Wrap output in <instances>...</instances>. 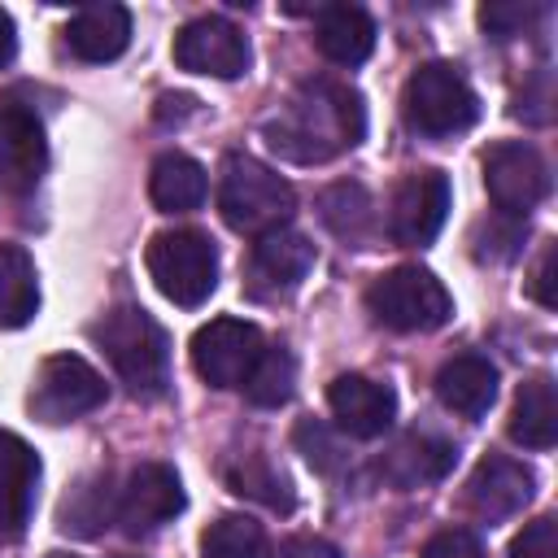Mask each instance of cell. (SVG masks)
I'll list each match as a JSON object with an SVG mask.
<instances>
[{
  "instance_id": "obj_1",
  "label": "cell",
  "mask_w": 558,
  "mask_h": 558,
  "mask_svg": "<svg viewBox=\"0 0 558 558\" xmlns=\"http://www.w3.org/2000/svg\"><path fill=\"white\" fill-rule=\"evenodd\" d=\"M270 153L318 166L340 157L344 148H357L366 135V105L362 96L340 78H305L262 126Z\"/></svg>"
},
{
  "instance_id": "obj_2",
  "label": "cell",
  "mask_w": 558,
  "mask_h": 558,
  "mask_svg": "<svg viewBox=\"0 0 558 558\" xmlns=\"http://www.w3.org/2000/svg\"><path fill=\"white\" fill-rule=\"evenodd\" d=\"M92 340L118 371V379L135 397H161L170 384V340L161 323L140 305H113L96 327Z\"/></svg>"
},
{
  "instance_id": "obj_3",
  "label": "cell",
  "mask_w": 558,
  "mask_h": 558,
  "mask_svg": "<svg viewBox=\"0 0 558 558\" xmlns=\"http://www.w3.org/2000/svg\"><path fill=\"white\" fill-rule=\"evenodd\" d=\"M218 209H222L231 231L266 235V231L288 227L296 196L279 170H270L266 161H257L248 153H231L222 161V174H218Z\"/></svg>"
},
{
  "instance_id": "obj_4",
  "label": "cell",
  "mask_w": 558,
  "mask_h": 558,
  "mask_svg": "<svg viewBox=\"0 0 558 558\" xmlns=\"http://www.w3.org/2000/svg\"><path fill=\"white\" fill-rule=\"evenodd\" d=\"M144 262H148L157 292L183 310L205 305L209 292L218 288V248L205 231H192V227L161 231V235H153Z\"/></svg>"
},
{
  "instance_id": "obj_5",
  "label": "cell",
  "mask_w": 558,
  "mask_h": 558,
  "mask_svg": "<svg viewBox=\"0 0 558 558\" xmlns=\"http://www.w3.org/2000/svg\"><path fill=\"white\" fill-rule=\"evenodd\" d=\"M401 109H405V122L418 135L440 140V135L466 131L480 118V96H475V87L466 83V74L458 65L432 61V65H418L410 74Z\"/></svg>"
},
{
  "instance_id": "obj_6",
  "label": "cell",
  "mask_w": 558,
  "mask_h": 558,
  "mask_svg": "<svg viewBox=\"0 0 558 558\" xmlns=\"http://www.w3.org/2000/svg\"><path fill=\"white\" fill-rule=\"evenodd\" d=\"M366 310L392 331H436L453 314L449 288L423 266H392L366 288Z\"/></svg>"
},
{
  "instance_id": "obj_7",
  "label": "cell",
  "mask_w": 558,
  "mask_h": 558,
  "mask_svg": "<svg viewBox=\"0 0 558 558\" xmlns=\"http://www.w3.org/2000/svg\"><path fill=\"white\" fill-rule=\"evenodd\" d=\"M26 405L44 423L83 418L96 405H105V375L87 357H78V353H52V357L39 362Z\"/></svg>"
},
{
  "instance_id": "obj_8",
  "label": "cell",
  "mask_w": 558,
  "mask_h": 558,
  "mask_svg": "<svg viewBox=\"0 0 558 558\" xmlns=\"http://www.w3.org/2000/svg\"><path fill=\"white\" fill-rule=\"evenodd\" d=\"M266 340L257 323L244 318H209L192 336V366L209 388H244L248 371L257 366Z\"/></svg>"
},
{
  "instance_id": "obj_9",
  "label": "cell",
  "mask_w": 558,
  "mask_h": 558,
  "mask_svg": "<svg viewBox=\"0 0 558 558\" xmlns=\"http://www.w3.org/2000/svg\"><path fill=\"white\" fill-rule=\"evenodd\" d=\"M484 187L501 214L523 218L532 205L549 192V166L545 157L523 140H501L484 153Z\"/></svg>"
},
{
  "instance_id": "obj_10",
  "label": "cell",
  "mask_w": 558,
  "mask_h": 558,
  "mask_svg": "<svg viewBox=\"0 0 558 558\" xmlns=\"http://www.w3.org/2000/svg\"><path fill=\"white\" fill-rule=\"evenodd\" d=\"M449 179L440 170H414L397 183L392 192V209H388V235L397 244H410V248H423L440 235L445 218H449Z\"/></svg>"
},
{
  "instance_id": "obj_11",
  "label": "cell",
  "mask_w": 558,
  "mask_h": 558,
  "mask_svg": "<svg viewBox=\"0 0 558 558\" xmlns=\"http://www.w3.org/2000/svg\"><path fill=\"white\" fill-rule=\"evenodd\" d=\"M187 506L183 497V484L174 475V466L166 462H140L126 484L118 488V523L126 536H144V532H157L161 523H170L179 510Z\"/></svg>"
},
{
  "instance_id": "obj_12",
  "label": "cell",
  "mask_w": 558,
  "mask_h": 558,
  "mask_svg": "<svg viewBox=\"0 0 558 558\" xmlns=\"http://www.w3.org/2000/svg\"><path fill=\"white\" fill-rule=\"evenodd\" d=\"M174 65L209 78H240L248 70V39L227 17H196L174 35Z\"/></svg>"
},
{
  "instance_id": "obj_13",
  "label": "cell",
  "mask_w": 558,
  "mask_h": 558,
  "mask_svg": "<svg viewBox=\"0 0 558 558\" xmlns=\"http://www.w3.org/2000/svg\"><path fill=\"white\" fill-rule=\"evenodd\" d=\"M48 166V140L35 109L0 100V192H31Z\"/></svg>"
},
{
  "instance_id": "obj_14",
  "label": "cell",
  "mask_w": 558,
  "mask_h": 558,
  "mask_svg": "<svg viewBox=\"0 0 558 558\" xmlns=\"http://www.w3.org/2000/svg\"><path fill=\"white\" fill-rule=\"evenodd\" d=\"M310 266H314V244L301 231L292 227L266 231L248 253V288L257 296H288L292 288H301Z\"/></svg>"
},
{
  "instance_id": "obj_15",
  "label": "cell",
  "mask_w": 558,
  "mask_h": 558,
  "mask_svg": "<svg viewBox=\"0 0 558 558\" xmlns=\"http://www.w3.org/2000/svg\"><path fill=\"white\" fill-rule=\"evenodd\" d=\"M327 405H331V418L344 436H357V440H375L392 427L397 418V392L379 379H366V375H340L331 379L327 388Z\"/></svg>"
},
{
  "instance_id": "obj_16",
  "label": "cell",
  "mask_w": 558,
  "mask_h": 558,
  "mask_svg": "<svg viewBox=\"0 0 558 558\" xmlns=\"http://www.w3.org/2000/svg\"><path fill=\"white\" fill-rule=\"evenodd\" d=\"M532 488H536V480H532V471L523 462L493 453V458H484L471 471V480H466V506H471V514L497 523V519L519 514L532 501Z\"/></svg>"
},
{
  "instance_id": "obj_17",
  "label": "cell",
  "mask_w": 558,
  "mask_h": 558,
  "mask_svg": "<svg viewBox=\"0 0 558 558\" xmlns=\"http://www.w3.org/2000/svg\"><path fill=\"white\" fill-rule=\"evenodd\" d=\"M35 488H39L35 449L0 427V536H22L35 510Z\"/></svg>"
},
{
  "instance_id": "obj_18",
  "label": "cell",
  "mask_w": 558,
  "mask_h": 558,
  "mask_svg": "<svg viewBox=\"0 0 558 558\" xmlns=\"http://www.w3.org/2000/svg\"><path fill=\"white\" fill-rule=\"evenodd\" d=\"M449 466H453V445L440 440V436H427V432L401 436V440L388 445L384 458H379V475H384L392 488H401V493L445 480Z\"/></svg>"
},
{
  "instance_id": "obj_19",
  "label": "cell",
  "mask_w": 558,
  "mask_h": 558,
  "mask_svg": "<svg viewBox=\"0 0 558 558\" xmlns=\"http://www.w3.org/2000/svg\"><path fill=\"white\" fill-rule=\"evenodd\" d=\"M436 397L462 414V418H480L488 414V405L497 401V366L480 353H462V357H449L440 371H436Z\"/></svg>"
},
{
  "instance_id": "obj_20",
  "label": "cell",
  "mask_w": 558,
  "mask_h": 558,
  "mask_svg": "<svg viewBox=\"0 0 558 558\" xmlns=\"http://www.w3.org/2000/svg\"><path fill=\"white\" fill-rule=\"evenodd\" d=\"M65 44L83 61H96V65L100 61H113L131 44V13L122 4H87V9H78L70 17Z\"/></svg>"
},
{
  "instance_id": "obj_21",
  "label": "cell",
  "mask_w": 558,
  "mask_h": 558,
  "mask_svg": "<svg viewBox=\"0 0 558 558\" xmlns=\"http://www.w3.org/2000/svg\"><path fill=\"white\" fill-rule=\"evenodd\" d=\"M314 44L336 65H357L375 48V22L357 4H327L314 22Z\"/></svg>"
},
{
  "instance_id": "obj_22",
  "label": "cell",
  "mask_w": 558,
  "mask_h": 558,
  "mask_svg": "<svg viewBox=\"0 0 558 558\" xmlns=\"http://www.w3.org/2000/svg\"><path fill=\"white\" fill-rule=\"evenodd\" d=\"M209 192V179L201 170V161L183 157V153H161L153 161V174H148V196L161 214H187L205 201Z\"/></svg>"
},
{
  "instance_id": "obj_23",
  "label": "cell",
  "mask_w": 558,
  "mask_h": 558,
  "mask_svg": "<svg viewBox=\"0 0 558 558\" xmlns=\"http://www.w3.org/2000/svg\"><path fill=\"white\" fill-rule=\"evenodd\" d=\"M510 436L523 449H549L558 440V397H554L549 375H536L519 388L514 410H510Z\"/></svg>"
},
{
  "instance_id": "obj_24",
  "label": "cell",
  "mask_w": 558,
  "mask_h": 558,
  "mask_svg": "<svg viewBox=\"0 0 558 558\" xmlns=\"http://www.w3.org/2000/svg\"><path fill=\"white\" fill-rule=\"evenodd\" d=\"M39 310V275L22 244H0V327H26Z\"/></svg>"
},
{
  "instance_id": "obj_25",
  "label": "cell",
  "mask_w": 558,
  "mask_h": 558,
  "mask_svg": "<svg viewBox=\"0 0 558 558\" xmlns=\"http://www.w3.org/2000/svg\"><path fill=\"white\" fill-rule=\"evenodd\" d=\"M318 214L331 227V235H340L353 248H362L375 231V209H371V196L362 183H331L318 196Z\"/></svg>"
},
{
  "instance_id": "obj_26",
  "label": "cell",
  "mask_w": 558,
  "mask_h": 558,
  "mask_svg": "<svg viewBox=\"0 0 558 558\" xmlns=\"http://www.w3.org/2000/svg\"><path fill=\"white\" fill-rule=\"evenodd\" d=\"M227 484H231V493H240L248 501H262L270 510H292V484H288V475L270 458H262V453H240L227 466Z\"/></svg>"
},
{
  "instance_id": "obj_27",
  "label": "cell",
  "mask_w": 558,
  "mask_h": 558,
  "mask_svg": "<svg viewBox=\"0 0 558 558\" xmlns=\"http://www.w3.org/2000/svg\"><path fill=\"white\" fill-rule=\"evenodd\" d=\"M109 514H118L113 484H109V475H92L78 488H70V497L61 501L57 527L61 532H74V536H96L109 523Z\"/></svg>"
},
{
  "instance_id": "obj_28",
  "label": "cell",
  "mask_w": 558,
  "mask_h": 558,
  "mask_svg": "<svg viewBox=\"0 0 558 558\" xmlns=\"http://www.w3.org/2000/svg\"><path fill=\"white\" fill-rule=\"evenodd\" d=\"M201 554L205 558H270L266 532L248 514H222L218 523H209L201 536Z\"/></svg>"
},
{
  "instance_id": "obj_29",
  "label": "cell",
  "mask_w": 558,
  "mask_h": 558,
  "mask_svg": "<svg viewBox=\"0 0 558 558\" xmlns=\"http://www.w3.org/2000/svg\"><path fill=\"white\" fill-rule=\"evenodd\" d=\"M292 384H296V362H292V353L283 344H275V349H262L257 366L248 371L244 397L253 405H262V410H275V405H283L292 397Z\"/></svg>"
},
{
  "instance_id": "obj_30",
  "label": "cell",
  "mask_w": 558,
  "mask_h": 558,
  "mask_svg": "<svg viewBox=\"0 0 558 558\" xmlns=\"http://www.w3.org/2000/svg\"><path fill=\"white\" fill-rule=\"evenodd\" d=\"M536 17H541V4H532V0H493V4H480V26L493 39H514Z\"/></svg>"
},
{
  "instance_id": "obj_31",
  "label": "cell",
  "mask_w": 558,
  "mask_h": 558,
  "mask_svg": "<svg viewBox=\"0 0 558 558\" xmlns=\"http://www.w3.org/2000/svg\"><path fill=\"white\" fill-rule=\"evenodd\" d=\"M296 445H301V453L310 458V466H318V471H336V466L344 462L340 440H336L323 423H314V418H301V423H296Z\"/></svg>"
},
{
  "instance_id": "obj_32",
  "label": "cell",
  "mask_w": 558,
  "mask_h": 558,
  "mask_svg": "<svg viewBox=\"0 0 558 558\" xmlns=\"http://www.w3.org/2000/svg\"><path fill=\"white\" fill-rule=\"evenodd\" d=\"M510 558H558V523H554L549 514L532 519V523L514 536Z\"/></svg>"
},
{
  "instance_id": "obj_33",
  "label": "cell",
  "mask_w": 558,
  "mask_h": 558,
  "mask_svg": "<svg viewBox=\"0 0 558 558\" xmlns=\"http://www.w3.org/2000/svg\"><path fill=\"white\" fill-rule=\"evenodd\" d=\"M418 558H488V554H484V545H480L475 532H466V527H445V532H436V536L418 549Z\"/></svg>"
},
{
  "instance_id": "obj_34",
  "label": "cell",
  "mask_w": 558,
  "mask_h": 558,
  "mask_svg": "<svg viewBox=\"0 0 558 558\" xmlns=\"http://www.w3.org/2000/svg\"><path fill=\"white\" fill-rule=\"evenodd\" d=\"M554 270H558V248L545 244V248H541V262H536V270H532V296H536L545 310H554V301H558V292H554Z\"/></svg>"
},
{
  "instance_id": "obj_35",
  "label": "cell",
  "mask_w": 558,
  "mask_h": 558,
  "mask_svg": "<svg viewBox=\"0 0 558 558\" xmlns=\"http://www.w3.org/2000/svg\"><path fill=\"white\" fill-rule=\"evenodd\" d=\"M275 558H340V549L323 536H288Z\"/></svg>"
},
{
  "instance_id": "obj_36",
  "label": "cell",
  "mask_w": 558,
  "mask_h": 558,
  "mask_svg": "<svg viewBox=\"0 0 558 558\" xmlns=\"http://www.w3.org/2000/svg\"><path fill=\"white\" fill-rule=\"evenodd\" d=\"M17 52V31H13V17L0 9V65H9Z\"/></svg>"
}]
</instances>
